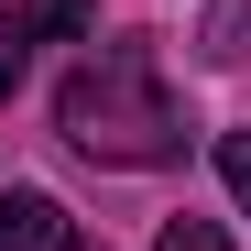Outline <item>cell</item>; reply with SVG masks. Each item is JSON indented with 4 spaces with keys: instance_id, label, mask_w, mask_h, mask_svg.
I'll return each mask as SVG.
<instances>
[{
    "instance_id": "obj_4",
    "label": "cell",
    "mask_w": 251,
    "mask_h": 251,
    "mask_svg": "<svg viewBox=\"0 0 251 251\" xmlns=\"http://www.w3.org/2000/svg\"><path fill=\"white\" fill-rule=\"evenodd\" d=\"M197 55H207V66H229V55H251V0H219V11H207V33H197Z\"/></svg>"
},
{
    "instance_id": "obj_5",
    "label": "cell",
    "mask_w": 251,
    "mask_h": 251,
    "mask_svg": "<svg viewBox=\"0 0 251 251\" xmlns=\"http://www.w3.org/2000/svg\"><path fill=\"white\" fill-rule=\"evenodd\" d=\"M153 251H229V229H219V219H164Z\"/></svg>"
},
{
    "instance_id": "obj_1",
    "label": "cell",
    "mask_w": 251,
    "mask_h": 251,
    "mask_svg": "<svg viewBox=\"0 0 251 251\" xmlns=\"http://www.w3.org/2000/svg\"><path fill=\"white\" fill-rule=\"evenodd\" d=\"M55 131L99 164H175L186 153V109L164 88L153 44H88L76 76L55 88Z\"/></svg>"
},
{
    "instance_id": "obj_6",
    "label": "cell",
    "mask_w": 251,
    "mask_h": 251,
    "mask_svg": "<svg viewBox=\"0 0 251 251\" xmlns=\"http://www.w3.org/2000/svg\"><path fill=\"white\" fill-rule=\"evenodd\" d=\"M219 175H229V197L251 207V131H219Z\"/></svg>"
},
{
    "instance_id": "obj_3",
    "label": "cell",
    "mask_w": 251,
    "mask_h": 251,
    "mask_svg": "<svg viewBox=\"0 0 251 251\" xmlns=\"http://www.w3.org/2000/svg\"><path fill=\"white\" fill-rule=\"evenodd\" d=\"M0 251H99V240L66 219V197H44V186H11V197H0Z\"/></svg>"
},
{
    "instance_id": "obj_2",
    "label": "cell",
    "mask_w": 251,
    "mask_h": 251,
    "mask_svg": "<svg viewBox=\"0 0 251 251\" xmlns=\"http://www.w3.org/2000/svg\"><path fill=\"white\" fill-rule=\"evenodd\" d=\"M88 11H99V0H11V11H0V99L22 88L33 44H99V33H88Z\"/></svg>"
}]
</instances>
